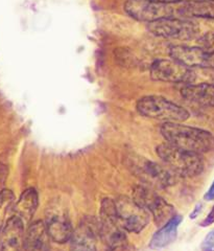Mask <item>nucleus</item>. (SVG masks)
I'll use <instances>...</instances> for the list:
<instances>
[{"label":"nucleus","mask_w":214,"mask_h":251,"mask_svg":"<svg viewBox=\"0 0 214 251\" xmlns=\"http://www.w3.org/2000/svg\"><path fill=\"white\" fill-rule=\"evenodd\" d=\"M147 29L157 37L177 40H191L199 34V27L195 23L176 17L150 22Z\"/></svg>","instance_id":"8"},{"label":"nucleus","mask_w":214,"mask_h":251,"mask_svg":"<svg viewBox=\"0 0 214 251\" xmlns=\"http://www.w3.org/2000/svg\"><path fill=\"white\" fill-rule=\"evenodd\" d=\"M160 131L166 143L186 151L203 154L214 149V136L203 129L180 123H165Z\"/></svg>","instance_id":"1"},{"label":"nucleus","mask_w":214,"mask_h":251,"mask_svg":"<svg viewBox=\"0 0 214 251\" xmlns=\"http://www.w3.org/2000/svg\"><path fill=\"white\" fill-rule=\"evenodd\" d=\"M131 169L136 176L150 187L165 188L174 182L172 172L164 169L160 164L142 157H133Z\"/></svg>","instance_id":"7"},{"label":"nucleus","mask_w":214,"mask_h":251,"mask_svg":"<svg viewBox=\"0 0 214 251\" xmlns=\"http://www.w3.org/2000/svg\"><path fill=\"white\" fill-rule=\"evenodd\" d=\"M133 199L153 216L158 227L163 226L176 216L173 206L145 185L134 187Z\"/></svg>","instance_id":"5"},{"label":"nucleus","mask_w":214,"mask_h":251,"mask_svg":"<svg viewBox=\"0 0 214 251\" xmlns=\"http://www.w3.org/2000/svg\"><path fill=\"white\" fill-rule=\"evenodd\" d=\"M124 11L134 19L150 23L174 17L177 9L172 4L157 2L154 0H128L124 3Z\"/></svg>","instance_id":"9"},{"label":"nucleus","mask_w":214,"mask_h":251,"mask_svg":"<svg viewBox=\"0 0 214 251\" xmlns=\"http://www.w3.org/2000/svg\"><path fill=\"white\" fill-rule=\"evenodd\" d=\"M116 213L125 231L138 233L145 228L150 214L128 196H120L114 200Z\"/></svg>","instance_id":"6"},{"label":"nucleus","mask_w":214,"mask_h":251,"mask_svg":"<svg viewBox=\"0 0 214 251\" xmlns=\"http://www.w3.org/2000/svg\"><path fill=\"white\" fill-rule=\"evenodd\" d=\"M204 199H205L206 201H213V200H214V181H213V183L211 184L209 190L207 191V193L205 194Z\"/></svg>","instance_id":"25"},{"label":"nucleus","mask_w":214,"mask_h":251,"mask_svg":"<svg viewBox=\"0 0 214 251\" xmlns=\"http://www.w3.org/2000/svg\"><path fill=\"white\" fill-rule=\"evenodd\" d=\"M209 1H214V0H209Z\"/></svg>","instance_id":"29"},{"label":"nucleus","mask_w":214,"mask_h":251,"mask_svg":"<svg viewBox=\"0 0 214 251\" xmlns=\"http://www.w3.org/2000/svg\"><path fill=\"white\" fill-rule=\"evenodd\" d=\"M15 203V195L10 190H1L0 191V229L5 224V218L7 213L14 207Z\"/></svg>","instance_id":"20"},{"label":"nucleus","mask_w":214,"mask_h":251,"mask_svg":"<svg viewBox=\"0 0 214 251\" xmlns=\"http://www.w3.org/2000/svg\"><path fill=\"white\" fill-rule=\"evenodd\" d=\"M98 221L100 239L108 251H118L126 245L125 229L117 216L114 200L106 198L101 201Z\"/></svg>","instance_id":"3"},{"label":"nucleus","mask_w":214,"mask_h":251,"mask_svg":"<svg viewBox=\"0 0 214 251\" xmlns=\"http://www.w3.org/2000/svg\"><path fill=\"white\" fill-rule=\"evenodd\" d=\"M177 13L183 18L214 19V1L209 0H188L177 7Z\"/></svg>","instance_id":"18"},{"label":"nucleus","mask_w":214,"mask_h":251,"mask_svg":"<svg viewBox=\"0 0 214 251\" xmlns=\"http://www.w3.org/2000/svg\"><path fill=\"white\" fill-rule=\"evenodd\" d=\"M45 225L50 239L59 244H64L72 237L73 228L67 209L61 203L53 202L47 207Z\"/></svg>","instance_id":"10"},{"label":"nucleus","mask_w":214,"mask_h":251,"mask_svg":"<svg viewBox=\"0 0 214 251\" xmlns=\"http://www.w3.org/2000/svg\"><path fill=\"white\" fill-rule=\"evenodd\" d=\"M181 222L182 217L176 215L167 223L159 227V229L153 235L152 240L149 242V248L154 250H160L167 247L171 243L176 241L178 235V228Z\"/></svg>","instance_id":"17"},{"label":"nucleus","mask_w":214,"mask_h":251,"mask_svg":"<svg viewBox=\"0 0 214 251\" xmlns=\"http://www.w3.org/2000/svg\"><path fill=\"white\" fill-rule=\"evenodd\" d=\"M50 237L44 221H35L27 227L23 251H50Z\"/></svg>","instance_id":"15"},{"label":"nucleus","mask_w":214,"mask_h":251,"mask_svg":"<svg viewBox=\"0 0 214 251\" xmlns=\"http://www.w3.org/2000/svg\"><path fill=\"white\" fill-rule=\"evenodd\" d=\"M1 230L2 229H0V235H1ZM0 251H1V244H0Z\"/></svg>","instance_id":"28"},{"label":"nucleus","mask_w":214,"mask_h":251,"mask_svg":"<svg viewBox=\"0 0 214 251\" xmlns=\"http://www.w3.org/2000/svg\"><path fill=\"white\" fill-rule=\"evenodd\" d=\"M181 96L192 103L214 107V84H185L181 89Z\"/></svg>","instance_id":"16"},{"label":"nucleus","mask_w":214,"mask_h":251,"mask_svg":"<svg viewBox=\"0 0 214 251\" xmlns=\"http://www.w3.org/2000/svg\"><path fill=\"white\" fill-rule=\"evenodd\" d=\"M201 248L202 251H214V229L206 235Z\"/></svg>","instance_id":"22"},{"label":"nucleus","mask_w":214,"mask_h":251,"mask_svg":"<svg viewBox=\"0 0 214 251\" xmlns=\"http://www.w3.org/2000/svg\"><path fill=\"white\" fill-rule=\"evenodd\" d=\"M24 239V222L15 215L7 219L0 235L1 251H23Z\"/></svg>","instance_id":"14"},{"label":"nucleus","mask_w":214,"mask_h":251,"mask_svg":"<svg viewBox=\"0 0 214 251\" xmlns=\"http://www.w3.org/2000/svg\"><path fill=\"white\" fill-rule=\"evenodd\" d=\"M137 110L148 119L165 123H182L189 117V112L185 108L158 96L141 98L137 101Z\"/></svg>","instance_id":"4"},{"label":"nucleus","mask_w":214,"mask_h":251,"mask_svg":"<svg viewBox=\"0 0 214 251\" xmlns=\"http://www.w3.org/2000/svg\"><path fill=\"white\" fill-rule=\"evenodd\" d=\"M154 1L162 2V3H167V4H172V3H180V2L183 1V0H154Z\"/></svg>","instance_id":"27"},{"label":"nucleus","mask_w":214,"mask_h":251,"mask_svg":"<svg viewBox=\"0 0 214 251\" xmlns=\"http://www.w3.org/2000/svg\"><path fill=\"white\" fill-rule=\"evenodd\" d=\"M150 75L156 81L167 83L191 84L194 81L192 69L173 59L156 60L150 66Z\"/></svg>","instance_id":"11"},{"label":"nucleus","mask_w":214,"mask_h":251,"mask_svg":"<svg viewBox=\"0 0 214 251\" xmlns=\"http://www.w3.org/2000/svg\"><path fill=\"white\" fill-rule=\"evenodd\" d=\"M213 223H214V205H213L212 209L210 210V213L208 214V216L206 217V219L201 223V225L203 227H207V226H209V225H211Z\"/></svg>","instance_id":"24"},{"label":"nucleus","mask_w":214,"mask_h":251,"mask_svg":"<svg viewBox=\"0 0 214 251\" xmlns=\"http://www.w3.org/2000/svg\"><path fill=\"white\" fill-rule=\"evenodd\" d=\"M99 221L94 217H85L73 230L70 239V251H97Z\"/></svg>","instance_id":"12"},{"label":"nucleus","mask_w":214,"mask_h":251,"mask_svg":"<svg viewBox=\"0 0 214 251\" xmlns=\"http://www.w3.org/2000/svg\"><path fill=\"white\" fill-rule=\"evenodd\" d=\"M197 46L202 47L206 51L214 53V33H207L197 40Z\"/></svg>","instance_id":"21"},{"label":"nucleus","mask_w":214,"mask_h":251,"mask_svg":"<svg viewBox=\"0 0 214 251\" xmlns=\"http://www.w3.org/2000/svg\"><path fill=\"white\" fill-rule=\"evenodd\" d=\"M171 59L188 68H214V53L206 51L200 46H172L169 50Z\"/></svg>","instance_id":"13"},{"label":"nucleus","mask_w":214,"mask_h":251,"mask_svg":"<svg viewBox=\"0 0 214 251\" xmlns=\"http://www.w3.org/2000/svg\"><path fill=\"white\" fill-rule=\"evenodd\" d=\"M201 208H202V204L201 203H197L192 213L190 214V219H195L197 217V215L201 213Z\"/></svg>","instance_id":"26"},{"label":"nucleus","mask_w":214,"mask_h":251,"mask_svg":"<svg viewBox=\"0 0 214 251\" xmlns=\"http://www.w3.org/2000/svg\"><path fill=\"white\" fill-rule=\"evenodd\" d=\"M7 175H9V170H7V167L2 163H0V187H2V185L5 183Z\"/></svg>","instance_id":"23"},{"label":"nucleus","mask_w":214,"mask_h":251,"mask_svg":"<svg viewBox=\"0 0 214 251\" xmlns=\"http://www.w3.org/2000/svg\"><path fill=\"white\" fill-rule=\"evenodd\" d=\"M156 152L166 167H168L176 175L194 177L200 175L204 171L205 166L201 154L183 150L168 143L158 146Z\"/></svg>","instance_id":"2"},{"label":"nucleus","mask_w":214,"mask_h":251,"mask_svg":"<svg viewBox=\"0 0 214 251\" xmlns=\"http://www.w3.org/2000/svg\"><path fill=\"white\" fill-rule=\"evenodd\" d=\"M39 205V196L35 188L30 187L23 192L13 207L15 216L24 223L30 222Z\"/></svg>","instance_id":"19"}]
</instances>
